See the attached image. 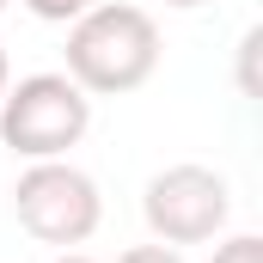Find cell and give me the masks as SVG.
Instances as JSON below:
<instances>
[{"label": "cell", "instance_id": "obj_1", "mask_svg": "<svg viewBox=\"0 0 263 263\" xmlns=\"http://www.w3.org/2000/svg\"><path fill=\"white\" fill-rule=\"evenodd\" d=\"M159 25L147 6L129 0H92L73 25H67V80L86 98H123L141 92L159 73Z\"/></svg>", "mask_w": 263, "mask_h": 263}, {"label": "cell", "instance_id": "obj_2", "mask_svg": "<svg viewBox=\"0 0 263 263\" xmlns=\"http://www.w3.org/2000/svg\"><path fill=\"white\" fill-rule=\"evenodd\" d=\"M92 129V98L67 73H25L0 98V141L31 159H67Z\"/></svg>", "mask_w": 263, "mask_h": 263}, {"label": "cell", "instance_id": "obj_3", "mask_svg": "<svg viewBox=\"0 0 263 263\" xmlns=\"http://www.w3.org/2000/svg\"><path fill=\"white\" fill-rule=\"evenodd\" d=\"M12 214L37 245L73 251V245H86L98 233L104 196H98V178L80 172L73 159H31L18 172V184H12Z\"/></svg>", "mask_w": 263, "mask_h": 263}, {"label": "cell", "instance_id": "obj_4", "mask_svg": "<svg viewBox=\"0 0 263 263\" xmlns=\"http://www.w3.org/2000/svg\"><path fill=\"white\" fill-rule=\"evenodd\" d=\"M141 214H147V233H153L159 245H178V251H184V245H208V239H220L227 220H233V184H227L214 165L184 159V165H165V172L147 178Z\"/></svg>", "mask_w": 263, "mask_h": 263}, {"label": "cell", "instance_id": "obj_5", "mask_svg": "<svg viewBox=\"0 0 263 263\" xmlns=\"http://www.w3.org/2000/svg\"><path fill=\"white\" fill-rule=\"evenodd\" d=\"M208 263H263V239H257V233H227Z\"/></svg>", "mask_w": 263, "mask_h": 263}, {"label": "cell", "instance_id": "obj_6", "mask_svg": "<svg viewBox=\"0 0 263 263\" xmlns=\"http://www.w3.org/2000/svg\"><path fill=\"white\" fill-rule=\"evenodd\" d=\"M86 6H92V0H25V12L43 18V25H73Z\"/></svg>", "mask_w": 263, "mask_h": 263}, {"label": "cell", "instance_id": "obj_7", "mask_svg": "<svg viewBox=\"0 0 263 263\" xmlns=\"http://www.w3.org/2000/svg\"><path fill=\"white\" fill-rule=\"evenodd\" d=\"M117 263H190V257H184L178 245H159V239H153V245H129Z\"/></svg>", "mask_w": 263, "mask_h": 263}, {"label": "cell", "instance_id": "obj_8", "mask_svg": "<svg viewBox=\"0 0 263 263\" xmlns=\"http://www.w3.org/2000/svg\"><path fill=\"white\" fill-rule=\"evenodd\" d=\"M165 6H178V12H196V6H214V0H165Z\"/></svg>", "mask_w": 263, "mask_h": 263}, {"label": "cell", "instance_id": "obj_9", "mask_svg": "<svg viewBox=\"0 0 263 263\" xmlns=\"http://www.w3.org/2000/svg\"><path fill=\"white\" fill-rule=\"evenodd\" d=\"M6 86H12V67H6V49H0V98H6Z\"/></svg>", "mask_w": 263, "mask_h": 263}, {"label": "cell", "instance_id": "obj_10", "mask_svg": "<svg viewBox=\"0 0 263 263\" xmlns=\"http://www.w3.org/2000/svg\"><path fill=\"white\" fill-rule=\"evenodd\" d=\"M49 263H92L86 251H62V257H49Z\"/></svg>", "mask_w": 263, "mask_h": 263}, {"label": "cell", "instance_id": "obj_11", "mask_svg": "<svg viewBox=\"0 0 263 263\" xmlns=\"http://www.w3.org/2000/svg\"><path fill=\"white\" fill-rule=\"evenodd\" d=\"M0 12H6V0H0Z\"/></svg>", "mask_w": 263, "mask_h": 263}]
</instances>
